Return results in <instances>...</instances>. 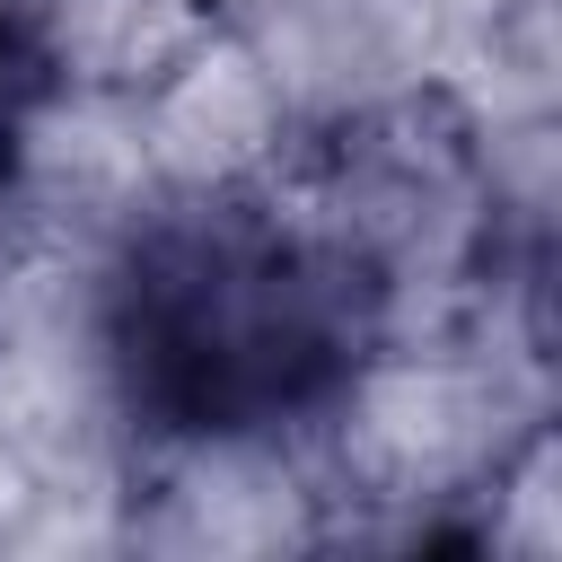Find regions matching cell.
<instances>
[{
	"label": "cell",
	"mask_w": 562,
	"mask_h": 562,
	"mask_svg": "<svg viewBox=\"0 0 562 562\" xmlns=\"http://www.w3.org/2000/svg\"><path fill=\"white\" fill-rule=\"evenodd\" d=\"M553 422V281H492L457 334L360 342L299 413L325 544H465L492 465Z\"/></svg>",
	"instance_id": "6da1fadb"
},
{
	"label": "cell",
	"mask_w": 562,
	"mask_h": 562,
	"mask_svg": "<svg viewBox=\"0 0 562 562\" xmlns=\"http://www.w3.org/2000/svg\"><path fill=\"white\" fill-rule=\"evenodd\" d=\"M316 544H325V501L299 422H184V430H149L123 465V553L255 562Z\"/></svg>",
	"instance_id": "7a4b0ae2"
},
{
	"label": "cell",
	"mask_w": 562,
	"mask_h": 562,
	"mask_svg": "<svg viewBox=\"0 0 562 562\" xmlns=\"http://www.w3.org/2000/svg\"><path fill=\"white\" fill-rule=\"evenodd\" d=\"M158 202H167V193H158V176H149L132 88L44 70V79L0 114V211H9V220L123 246Z\"/></svg>",
	"instance_id": "3957f363"
},
{
	"label": "cell",
	"mask_w": 562,
	"mask_h": 562,
	"mask_svg": "<svg viewBox=\"0 0 562 562\" xmlns=\"http://www.w3.org/2000/svg\"><path fill=\"white\" fill-rule=\"evenodd\" d=\"M132 114H140V149H149V176L167 202L255 193L299 140V114L281 105V88L237 18H211L158 79H140Z\"/></svg>",
	"instance_id": "277c9868"
},
{
	"label": "cell",
	"mask_w": 562,
	"mask_h": 562,
	"mask_svg": "<svg viewBox=\"0 0 562 562\" xmlns=\"http://www.w3.org/2000/svg\"><path fill=\"white\" fill-rule=\"evenodd\" d=\"M237 26L263 53L299 132L430 88L439 44H448L439 0H255V9H237Z\"/></svg>",
	"instance_id": "5b68a950"
},
{
	"label": "cell",
	"mask_w": 562,
	"mask_h": 562,
	"mask_svg": "<svg viewBox=\"0 0 562 562\" xmlns=\"http://www.w3.org/2000/svg\"><path fill=\"white\" fill-rule=\"evenodd\" d=\"M439 88L465 123H518V114H562V35L553 0H483L448 18L439 44Z\"/></svg>",
	"instance_id": "8992f818"
},
{
	"label": "cell",
	"mask_w": 562,
	"mask_h": 562,
	"mask_svg": "<svg viewBox=\"0 0 562 562\" xmlns=\"http://www.w3.org/2000/svg\"><path fill=\"white\" fill-rule=\"evenodd\" d=\"M211 18H228V9H220V0H53L44 61H53L61 79L140 88V79H158Z\"/></svg>",
	"instance_id": "52a82bcc"
},
{
	"label": "cell",
	"mask_w": 562,
	"mask_h": 562,
	"mask_svg": "<svg viewBox=\"0 0 562 562\" xmlns=\"http://www.w3.org/2000/svg\"><path fill=\"white\" fill-rule=\"evenodd\" d=\"M474 553H509V562H553L562 553V439L553 422H536L483 483L474 518H465Z\"/></svg>",
	"instance_id": "ba28073f"
},
{
	"label": "cell",
	"mask_w": 562,
	"mask_h": 562,
	"mask_svg": "<svg viewBox=\"0 0 562 562\" xmlns=\"http://www.w3.org/2000/svg\"><path fill=\"white\" fill-rule=\"evenodd\" d=\"M35 501H44V474L0 439V553L18 544V527H26V509H35Z\"/></svg>",
	"instance_id": "9c48e42d"
},
{
	"label": "cell",
	"mask_w": 562,
	"mask_h": 562,
	"mask_svg": "<svg viewBox=\"0 0 562 562\" xmlns=\"http://www.w3.org/2000/svg\"><path fill=\"white\" fill-rule=\"evenodd\" d=\"M439 9H448V18H465V9H483V0H439Z\"/></svg>",
	"instance_id": "30bf717a"
},
{
	"label": "cell",
	"mask_w": 562,
	"mask_h": 562,
	"mask_svg": "<svg viewBox=\"0 0 562 562\" xmlns=\"http://www.w3.org/2000/svg\"><path fill=\"white\" fill-rule=\"evenodd\" d=\"M220 9H228V18H237V9H255V0H220Z\"/></svg>",
	"instance_id": "8fae6325"
}]
</instances>
